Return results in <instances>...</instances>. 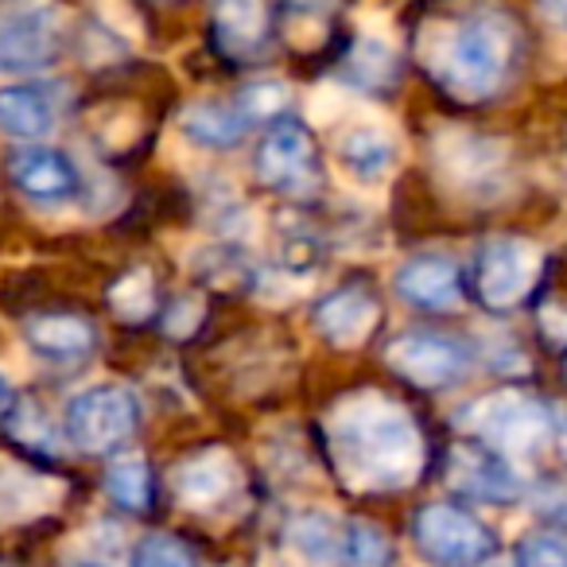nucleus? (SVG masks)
<instances>
[{
	"label": "nucleus",
	"instance_id": "f257e3e1",
	"mask_svg": "<svg viewBox=\"0 0 567 567\" xmlns=\"http://www.w3.org/2000/svg\"><path fill=\"white\" fill-rule=\"evenodd\" d=\"M339 482L358 494L404 489L424 471V435L409 409L381 393H350L323 424Z\"/></svg>",
	"mask_w": 567,
	"mask_h": 567
},
{
	"label": "nucleus",
	"instance_id": "f03ea898",
	"mask_svg": "<svg viewBox=\"0 0 567 567\" xmlns=\"http://www.w3.org/2000/svg\"><path fill=\"white\" fill-rule=\"evenodd\" d=\"M420 59L432 79L458 102H486L497 94L513 63V24L494 9L432 20L420 32Z\"/></svg>",
	"mask_w": 567,
	"mask_h": 567
},
{
	"label": "nucleus",
	"instance_id": "7ed1b4c3",
	"mask_svg": "<svg viewBox=\"0 0 567 567\" xmlns=\"http://www.w3.org/2000/svg\"><path fill=\"white\" fill-rule=\"evenodd\" d=\"M141 427V401L128 385H90L63 409V432L82 455H113Z\"/></svg>",
	"mask_w": 567,
	"mask_h": 567
},
{
	"label": "nucleus",
	"instance_id": "20e7f679",
	"mask_svg": "<svg viewBox=\"0 0 567 567\" xmlns=\"http://www.w3.org/2000/svg\"><path fill=\"white\" fill-rule=\"evenodd\" d=\"M544 272V252L525 237H489L471 265V292L482 308L513 311L533 296Z\"/></svg>",
	"mask_w": 567,
	"mask_h": 567
},
{
	"label": "nucleus",
	"instance_id": "39448f33",
	"mask_svg": "<svg viewBox=\"0 0 567 567\" xmlns=\"http://www.w3.org/2000/svg\"><path fill=\"white\" fill-rule=\"evenodd\" d=\"M463 424L482 443L502 451V455H533L556 432L548 409L536 396L520 393V389H502V393H489L482 401H474L466 409Z\"/></svg>",
	"mask_w": 567,
	"mask_h": 567
},
{
	"label": "nucleus",
	"instance_id": "423d86ee",
	"mask_svg": "<svg viewBox=\"0 0 567 567\" xmlns=\"http://www.w3.org/2000/svg\"><path fill=\"white\" fill-rule=\"evenodd\" d=\"M412 540L440 567H478L494 551V533L455 505H424L412 517Z\"/></svg>",
	"mask_w": 567,
	"mask_h": 567
},
{
	"label": "nucleus",
	"instance_id": "0eeeda50",
	"mask_svg": "<svg viewBox=\"0 0 567 567\" xmlns=\"http://www.w3.org/2000/svg\"><path fill=\"white\" fill-rule=\"evenodd\" d=\"M385 362L396 378H404L416 389H447L471 365V354L463 350V342L447 339L435 331H409L401 339L389 342Z\"/></svg>",
	"mask_w": 567,
	"mask_h": 567
},
{
	"label": "nucleus",
	"instance_id": "6e6552de",
	"mask_svg": "<svg viewBox=\"0 0 567 567\" xmlns=\"http://www.w3.org/2000/svg\"><path fill=\"white\" fill-rule=\"evenodd\" d=\"M59 17L35 0L0 17V74H32L55 59Z\"/></svg>",
	"mask_w": 567,
	"mask_h": 567
},
{
	"label": "nucleus",
	"instance_id": "1a4fd4ad",
	"mask_svg": "<svg viewBox=\"0 0 567 567\" xmlns=\"http://www.w3.org/2000/svg\"><path fill=\"white\" fill-rule=\"evenodd\" d=\"M447 482L458 494L489 505H509L525 494L520 471L509 463V455H502L489 443H458V447H451Z\"/></svg>",
	"mask_w": 567,
	"mask_h": 567
},
{
	"label": "nucleus",
	"instance_id": "9d476101",
	"mask_svg": "<svg viewBox=\"0 0 567 567\" xmlns=\"http://www.w3.org/2000/svg\"><path fill=\"white\" fill-rule=\"evenodd\" d=\"M252 167L260 183H268L272 190H303L316 175V144L308 128L300 121H276L260 141Z\"/></svg>",
	"mask_w": 567,
	"mask_h": 567
},
{
	"label": "nucleus",
	"instance_id": "9b49d317",
	"mask_svg": "<svg viewBox=\"0 0 567 567\" xmlns=\"http://www.w3.org/2000/svg\"><path fill=\"white\" fill-rule=\"evenodd\" d=\"M9 175L20 195L35 198V203H66L82 187V175L71 164V156L55 148H40V144H28L24 152H17L9 159Z\"/></svg>",
	"mask_w": 567,
	"mask_h": 567
},
{
	"label": "nucleus",
	"instance_id": "f8f14e48",
	"mask_svg": "<svg viewBox=\"0 0 567 567\" xmlns=\"http://www.w3.org/2000/svg\"><path fill=\"white\" fill-rule=\"evenodd\" d=\"M237 463L229 451L206 447L198 455H190L187 463L175 466V497H179L187 509L210 513L214 505H221L237 489Z\"/></svg>",
	"mask_w": 567,
	"mask_h": 567
},
{
	"label": "nucleus",
	"instance_id": "ddd939ff",
	"mask_svg": "<svg viewBox=\"0 0 567 567\" xmlns=\"http://www.w3.org/2000/svg\"><path fill=\"white\" fill-rule=\"evenodd\" d=\"M378 316H381L378 300H373L365 288L350 284V288H339V292L323 296V300L316 303V331L323 334L331 347L354 350L373 334Z\"/></svg>",
	"mask_w": 567,
	"mask_h": 567
},
{
	"label": "nucleus",
	"instance_id": "4468645a",
	"mask_svg": "<svg viewBox=\"0 0 567 567\" xmlns=\"http://www.w3.org/2000/svg\"><path fill=\"white\" fill-rule=\"evenodd\" d=\"M396 296L420 311H451L463 300V276L447 257H412L393 276Z\"/></svg>",
	"mask_w": 567,
	"mask_h": 567
},
{
	"label": "nucleus",
	"instance_id": "2eb2a0df",
	"mask_svg": "<svg viewBox=\"0 0 567 567\" xmlns=\"http://www.w3.org/2000/svg\"><path fill=\"white\" fill-rule=\"evenodd\" d=\"M63 502V482L28 471L24 463L0 458V525H20L51 513Z\"/></svg>",
	"mask_w": 567,
	"mask_h": 567
},
{
	"label": "nucleus",
	"instance_id": "dca6fc26",
	"mask_svg": "<svg viewBox=\"0 0 567 567\" xmlns=\"http://www.w3.org/2000/svg\"><path fill=\"white\" fill-rule=\"evenodd\" d=\"M339 164L347 167V175H354L358 183L373 187V183L389 179L396 164V141L385 125L378 121H358V125L342 128V136L334 141Z\"/></svg>",
	"mask_w": 567,
	"mask_h": 567
},
{
	"label": "nucleus",
	"instance_id": "f3484780",
	"mask_svg": "<svg viewBox=\"0 0 567 567\" xmlns=\"http://www.w3.org/2000/svg\"><path fill=\"white\" fill-rule=\"evenodd\" d=\"M59 121V94L48 82H20L0 90V133L17 141H40Z\"/></svg>",
	"mask_w": 567,
	"mask_h": 567
},
{
	"label": "nucleus",
	"instance_id": "a211bd4d",
	"mask_svg": "<svg viewBox=\"0 0 567 567\" xmlns=\"http://www.w3.org/2000/svg\"><path fill=\"white\" fill-rule=\"evenodd\" d=\"M440 164L458 187L466 190H482L497 179L505 164V152L502 144L494 141H482L474 133H451L440 141Z\"/></svg>",
	"mask_w": 567,
	"mask_h": 567
},
{
	"label": "nucleus",
	"instance_id": "6ab92c4d",
	"mask_svg": "<svg viewBox=\"0 0 567 567\" xmlns=\"http://www.w3.org/2000/svg\"><path fill=\"white\" fill-rule=\"evenodd\" d=\"M214 40L226 55L245 59L268 40L265 0H218L214 4Z\"/></svg>",
	"mask_w": 567,
	"mask_h": 567
},
{
	"label": "nucleus",
	"instance_id": "aec40b11",
	"mask_svg": "<svg viewBox=\"0 0 567 567\" xmlns=\"http://www.w3.org/2000/svg\"><path fill=\"white\" fill-rule=\"evenodd\" d=\"M24 339L48 362H79L94 350L97 334L79 316H35L24 323Z\"/></svg>",
	"mask_w": 567,
	"mask_h": 567
},
{
	"label": "nucleus",
	"instance_id": "412c9836",
	"mask_svg": "<svg viewBox=\"0 0 567 567\" xmlns=\"http://www.w3.org/2000/svg\"><path fill=\"white\" fill-rule=\"evenodd\" d=\"M252 121L241 113V105H218V102H195L179 113V128L187 141L203 144V148H234L241 144L245 128Z\"/></svg>",
	"mask_w": 567,
	"mask_h": 567
},
{
	"label": "nucleus",
	"instance_id": "4be33fe9",
	"mask_svg": "<svg viewBox=\"0 0 567 567\" xmlns=\"http://www.w3.org/2000/svg\"><path fill=\"white\" fill-rule=\"evenodd\" d=\"M288 544L316 567L339 564L342 559V520H334L331 513L308 509L288 525Z\"/></svg>",
	"mask_w": 567,
	"mask_h": 567
},
{
	"label": "nucleus",
	"instance_id": "5701e85b",
	"mask_svg": "<svg viewBox=\"0 0 567 567\" xmlns=\"http://www.w3.org/2000/svg\"><path fill=\"white\" fill-rule=\"evenodd\" d=\"M105 489H110L113 502L125 505V509H133V513L148 509V502H152V471H148V463H144L141 455L117 458V463L110 466V474H105Z\"/></svg>",
	"mask_w": 567,
	"mask_h": 567
},
{
	"label": "nucleus",
	"instance_id": "b1692460",
	"mask_svg": "<svg viewBox=\"0 0 567 567\" xmlns=\"http://www.w3.org/2000/svg\"><path fill=\"white\" fill-rule=\"evenodd\" d=\"M393 548L389 536L370 520H347L342 525V567H389Z\"/></svg>",
	"mask_w": 567,
	"mask_h": 567
},
{
	"label": "nucleus",
	"instance_id": "393cba45",
	"mask_svg": "<svg viewBox=\"0 0 567 567\" xmlns=\"http://www.w3.org/2000/svg\"><path fill=\"white\" fill-rule=\"evenodd\" d=\"M110 308L117 311L125 323H148L152 308H156V280L144 268L125 272L117 284L110 288Z\"/></svg>",
	"mask_w": 567,
	"mask_h": 567
},
{
	"label": "nucleus",
	"instance_id": "a878e982",
	"mask_svg": "<svg viewBox=\"0 0 567 567\" xmlns=\"http://www.w3.org/2000/svg\"><path fill=\"white\" fill-rule=\"evenodd\" d=\"M128 567H198V564L183 540H175L167 533H152L144 540H136Z\"/></svg>",
	"mask_w": 567,
	"mask_h": 567
},
{
	"label": "nucleus",
	"instance_id": "bb28decb",
	"mask_svg": "<svg viewBox=\"0 0 567 567\" xmlns=\"http://www.w3.org/2000/svg\"><path fill=\"white\" fill-rule=\"evenodd\" d=\"M517 567H567V536L533 533L520 540Z\"/></svg>",
	"mask_w": 567,
	"mask_h": 567
},
{
	"label": "nucleus",
	"instance_id": "cd10ccee",
	"mask_svg": "<svg viewBox=\"0 0 567 567\" xmlns=\"http://www.w3.org/2000/svg\"><path fill=\"white\" fill-rule=\"evenodd\" d=\"M237 105H241V113L249 121L276 117V113L288 105V86H284V82H252V86L241 90Z\"/></svg>",
	"mask_w": 567,
	"mask_h": 567
},
{
	"label": "nucleus",
	"instance_id": "c85d7f7f",
	"mask_svg": "<svg viewBox=\"0 0 567 567\" xmlns=\"http://www.w3.org/2000/svg\"><path fill=\"white\" fill-rule=\"evenodd\" d=\"M9 424V432L17 435L20 443H28V447H48V416L40 412V404L35 401H17V409H12V416L4 420Z\"/></svg>",
	"mask_w": 567,
	"mask_h": 567
},
{
	"label": "nucleus",
	"instance_id": "c756f323",
	"mask_svg": "<svg viewBox=\"0 0 567 567\" xmlns=\"http://www.w3.org/2000/svg\"><path fill=\"white\" fill-rule=\"evenodd\" d=\"M198 323H203V300H198V296L175 300V308L167 311V319H164V327H167L172 339H187V334H195Z\"/></svg>",
	"mask_w": 567,
	"mask_h": 567
},
{
	"label": "nucleus",
	"instance_id": "7c9ffc66",
	"mask_svg": "<svg viewBox=\"0 0 567 567\" xmlns=\"http://www.w3.org/2000/svg\"><path fill=\"white\" fill-rule=\"evenodd\" d=\"M12 409H17V389H12L9 373L0 370V424L12 416Z\"/></svg>",
	"mask_w": 567,
	"mask_h": 567
},
{
	"label": "nucleus",
	"instance_id": "2f4dec72",
	"mask_svg": "<svg viewBox=\"0 0 567 567\" xmlns=\"http://www.w3.org/2000/svg\"><path fill=\"white\" fill-rule=\"evenodd\" d=\"M544 17L551 20V24H559L567 32V0H540Z\"/></svg>",
	"mask_w": 567,
	"mask_h": 567
},
{
	"label": "nucleus",
	"instance_id": "473e14b6",
	"mask_svg": "<svg viewBox=\"0 0 567 567\" xmlns=\"http://www.w3.org/2000/svg\"><path fill=\"white\" fill-rule=\"evenodd\" d=\"M556 435H559V447H564V458H567V412H564V420L556 424Z\"/></svg>",
	"mask_w": 567,
	"mask_h": 567
},
{
	"label": "nucleus",
	"instance_id": "72a5a7b5",
	"mask_svg": "<svg viewBox=\"0 0 567 567\" xmlns=\"http://www.w3.org/2000/svg\"><path fill=\"white\" fill-rule=\"evenodd\" d=\"M71 567H102V564H90V559H82V564H71Z\"/></svg>",
	"mask_w": 567,
	"mask_h": 567
}]
</instances>
